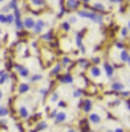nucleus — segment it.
Returning a JSON list of instances; mask_svg holds the SVG:
<instances>
[{
	"mask_svg": "<svg viewBox=\"0 0 130 132\" xmlns=\"http://www.w3.org/2000/svg\"><path fill=\"white\" fill-rule=\"evenodd\" d=\"M109 87H110V93H114L115 96H118L121 91H124V90H126V85H124L121 80H118V79H114V80H112V84H110Z\"/></svg>",
	"mask_w": 130,
	"mask_h": 132,
	"instance_id": "nucleus-12",
	"label": "nucleus"
},
{
	"mask_svg": "<svg viewBox=\"0 0 130 132\" xmlns=\"http://www.w3.org/2000/svg\"><path fill=\"white\" fill-rule=\"evenodd\" d=\"M64 132H80V131H77V129L73 128V126H68V128H65L64 129Z\"/></svg>",
	"mask_w": 130,
	"mask_h": 132,
	"instance_id": "nucleus-45",
	"label": "nucleus"
},
{
	"mask_svg": "<svg viewBox=\"0 0 130 132\" xmlns=\"http://www.w3.org/2000/svg\"><path fill=\"white\" fill-rule=\"evenodd\" d=\"M47 26H50L49 21H45V20H42V18H36V23H35V27H33L32 34L39 37L41 34H44V29H45Z\"/></svg>",
	"mask_w": 130,
	"mask_h": 132,
	"instance_id": "nucleus-9",
	"label": "nucleus"
},
{
	"mask_svg": "<svg viewBox=\"0 0 130 132\" xmlns=\"http://www.w3.org/2000/svg\"><path fill=\"white\" fill-rule=\"evenodd\" d=\"M3 2H5V0H0V5H2V3H3Z\"/></svg>",
	"mask_w": 130,
	"mask_h": 132,
	"instance_id": "nucleus-58",
	"label": "nucleus"
},
{
	"mask_svg": "<svg viewBox=\"0 0 130 132\" xmlns=\"http://www.w3.org/2000/svg\"><path fill=\"white\" fill-rule=\"evenodd\" d=\"M129 59H130V50L129 49L119 50V61H121V64H127Z\"/></svg>",
	"mask_w": 130,
	"mask_h": 132,
	"instance_id": "nucleus-26",
	"label": "nucleus"
},
{
	"mask_svg": "<svg viewBox=\"0 0 130 132\" xmlns=\"http://www.w3.org/2000/svg\"><path fill=\"white\" fill-rule=\"evenodd\" d=\"M104 132H115V131H114V129H106Z\"/></svg>",
	"mask_w": 130,
	"mask_h": 132,
	"instance_id": "nucleus-54",
	"label": "nucleus"
},
{
	"mask_svg": "<svg viewBox=\"0 0 130 132\" xmlns=\"http://www.w3.org/2000/svg\"><path fill=\"white\" fill-rule=\"evenodd\" d=\"M0 24L6 26V14L5 12H0Z\"/></svg>",
	"mask_w": 130,
	"mask_h": 132,
	"instance_id": "nucleus-42",
	"label": "nucleus"
},
{
	"mask_svg": "<svg viewBox=\"0 0 130 132\" xmlns=\"http://www.w3.org/2000/svg\"><path fill=\"white\" fill-rule=\"evenodd\" d=\"M127 27H129V29H130V20H129V23H127Z\"/></svg>",
	"mask_w": 130,
	"mask_h": 132,
	"instance_id": "nucleus-55",
	"label": "nucleus"
},
{
	"mask_svg": "<svg viewBox=\"0 0 130 132\" xmlns=\"http://www.w3.org/2000/svg\"><path fill=\"white\" fill-rule=\"evenodd\" d=\"M59 62H61V65L64 67L65 71H70L71 68H74V67H76V61H74L70 55H64V56L59 59Z\"/></svg>",
	"mask_w": 130,
	"mask_h": 132,
	"instance_id": "nucleus-8",
	"label": "nucleus"
},
{
	"mask_svg": "<svg viewBox=\"0 0 130 132\" xmlns=\"http://www.w3.org/2000/svg\"><path fill=\"white\" fill-rule=\"evenodd\" d=\"M119 34H121V38L126 40V38H129L130 37V29L127 26H123L121 29H119Z\"/></svg>",
	"mask_w": 130,
	"mask_h": 132,
	"instance_id": "nucleus-31",
	"label": "nucleus"
},
{
	"mask_svg": "<svg viewBox=\"0 0 130 132\" xmlns=\"http://www.w3.org/2000/svg\"><path fill=\"white\" fill-rule=\"evenodd\" d=\"M101 75H103V71H101V67L100 65H91L89 67V70L86 71V76L89 78V80H100L101 79Z\"/></svg>",
	"mask_w": 130,
	"mask_h": 132,
	"instance_id": "nucleus-5",
	"label": "nucleus"
},
{
	"mask_svg": "<svg viewBox=\"0 0 130 132\" xmlns=\"http://www.w3.org/2000/svg\"><path fill=\"white\" fill-rule=\"evenodd\" d=\"M114 131H115V132H126V131H124V129H123V128H115Z\"/></svg>",
	"mask_w": 130,
	"mask_h": 132,
	"instance_id": "nucleus-51",
	"label": "nucleus"
},
{
	"mask_svg": "<svg viewBox=\"0 0 130 132\" xmlns=\"http://www.w3.org/2000/svg\"><path fill=\"white\" fill-rule=\"evenodd\" d=\"M8 5H9L11 11H15V9H18V6H20V0H11Z\"/></svg>",
	"mask_w": 130,
	"mask_h": 132,
	"instance_id": "nucleus-36",
	"label": "nucleus"
},
{
	"mask_svg": "<svg viewBox=\"0 0 130 132\" xmlns=\"http://www.w3.org/2000/svg\"><path fill=\"white\" fill-rule=\"evenodd\" d=\"M109 3H112V5H121L123 3V0H107Z\"/></svg>",
	"mask_w": 130,
	"mask_h": 132,
	"instance_id": "nucleus-48",
	"label": "nucleus"
},
{
	"mask_svg": "<svg viewBox=\"0 0 130 132\" xmlns=\"http://www.w3.org/2000/svg\"><path fill=\"white\" fill-rule=\"evenodd\" d=\"M126 108H127V111H130V99H126Z\"/></svg>",
	"mask_w": 130,
	"mask_h": 132,
	"instance_id": "nucleus-49",
	"label": "nucleus"
},
{
	"mask_svg": "<svg viewBox=\"0 0 130 132\" xmlns=\"http://www.w3.org/2000/svg\"><path fill=\"white\" fill-rule=\"evenodd\" d=\"M58 108H59V109H61V108H67V102H65V100H59V102H58Z\"/></svg>",
	"mask_w": 130,
	"mask_h": 132,
	"instance_id": "nucleus-46",
	"label": "nucleus"
},
{
	"mask_svg": "<svg viewBox=\"0 0 130 132\" xmlns=\"http://www.w3.org/2000/svg\"><path fill=\"white\" fill-rule=\"evenodd\" d=\"M27 11L33 15H39L41 12H44L49 6H47V0H29L26 5Z\"/></svg>",
	"mask_w": 130,
	"mask_h": 132,
	"instance_id": "nucleus-1",
	"label": "nucleus"
},
{
	"mask_svg": "<svg viewBox=\"0 0 130 132\" xmlns=\"http://www.w3.org/2000/svg\"><path fill=\"white\" fill-rule=\"evenodd\" d=\"M14 64H15V62H14L12 59L9 58V59H8V61L5 62V68H6L8 71H11V70H12V68H14Z\"/></svg>",
	"mask_w": 130,
	"mask_h": 132,
	"instance_id": "nucleus-37",
	"label": "nucleus"
},
{
	"mask_svg": "<svg viewBox=\"0 0 130 132\" xmlns=\"http://www.w3.org/2000/svg\"><path fill=\"white\" fill-rule=\"evenodd\" d=\"M41 117H42V112H36V114L30 116L29 121H30V123H36V121H39V119H41Z\"/></svg>",
	"mask_w": 130,
	"mask_h": 132,
	"instance_id": "nucleus-35",
	"label": "nucleus"
},
{
	"mask_svg": "<svg viewBox=\"0 0 130 132\" xmlns=\"http://www.w3.org/2000/svg\"><path fill=\"white\" fill-rule=\"evenodd\" d=\"M118 96H119V97H124V99H130V91L124 90V91H121V93H119Z\"/></svg>",
	"mask_w": 130,
	"mask_h": 132,
	"instance_id": "nucleus-43",
	"label": "nucleus"
},
{
	"mask_svg": "<svg viewBox=\"0 0 130 132\" xmlns=\"http://www.w3.org/2000/svg\"><path fill=\"white\" fill-rule=\"evenodd\" d=\"M100 62H103L100 56H94V58H91V64H92V65H98Z\"/></svg>",
	"mask_w": 130,
	"mask_h": 132,
	"instance_id": "nucleus-40",
	"label": "nucleus"
},
{
	"mask_svg": "<svg viewBox=\"0 0 130 132\" xmlns=\"http://www.w3.org/2000/svg\"><path fill=\"white\" fill-rule=\"evenodd\" d=\"M14 126H15V129H17L18 132H24V128H23L21 123H14Z\"/></svg>",
	"mask_w": 130,
	"mask_h": 132,
	"instance_id": "nucleus-44",
	"label": "nucleus"
},
{
	"mask_svg": "<svg viewBox=\"0 0 130 132\" xmlns=\"http://www.w3.org/2000/svg\"><path fill=\"white\" fill-rule=\"evenodd\" d=\"M11 80H12V73L8 71V70H3V73L0 76V85H5V84H8Z\"/></svg>",
	"mask_w": 130,
	"mask_h": 132,
	"instance_id": "nucleus-25",
	"label": "nucleus"
},
{
	"mask_svg": "<svg viewBox=\"0 0 130 132\" xmlns=\"http://www.w3.org/2000/svg\"><path fill=\"white\" fill-rule=\"evenodd\" d=\"M86 117H88V120L91 121L92 126H100L101 121H103V116H100L98 112H94V111H92L91 114H88Z\"/></svg>",
	"mask_w": 130,
	"mask_h": 132,
	"instance_id": "nucleus-15",
	"label": "nucleus"
},
{
	"mask_svg": "<svg viewBox=\"0 0 130 132\" xmlns=\"http://www.w3.org/2000/svg\"><path fill=\"white\" fill-rule=\"evenodd\" d=\"M56 80L59 84H62V85H73L74 84V75L71 71H65V73H61L56 78Z\"/></svg>",
	"mask_w": 130,
	"mask_h": 132,
	"instance_id": "nucleus-7",
	"label": "nucleus"
},
{
	"mask_svg": "<svg viewBox=\"0 0 130 132\" xmlns=\"http://www.w3.org/2000/svg\"><path fill=\"white\" fill-rule=\"evenodd\" d=\"M59 111H61V109H59V108H54V109H53V111H50V112H49V117H50V119H56V116H58V114H59Z\"/></svg>",
	"mask_w": 130,
	"mask_h": 132,
	"instance_id": "nucleus-39",
	"label": "nucleus"
},
{
	"mask_svg": "<svg viewBox=\"0 0 130 132\" xmlns=\"http://www.w3.org/2000/svg\"><path fill=\"white\" fill-rule=\"evenodd\" d=\"M14 70H15L17 75H18L20 78H23V79H29V78H30V70H29V67L23 65L21 62H15V64H14Z\"/></svg>",
	"mask_w": 130,
	"mask_h": 132,
	"instance_id": "nucleus-6",
	"label": "nucleus"
},
{
	"mask_svg": "<svg viewBox=\"0 0 130 132\" xmlns=\"http://www.w3.org/2000/svg\"><path fill=\"white\" fill-rule=\"evenodd\" d=\"M61 73H64V67L61 65V62L58 61V62H53V65L50 67V71H49V75H50V78L53 79H56Z\"/></svg>",
	"mask_w": 130,
	"mask_h": 132,
	"instance_id": "nucleus-13",
	"label": "nucleus"
},
{
	"mask_svg": "<svg viewBox=\"0 0 130 132\" xmlns=\"http://www.w3.org/2000/svg\"><path fill=\"white\" fill-rule=\"evenodd\" d=\"M3 35H5V34H2V30H0V46H2V43H3Z\"/></svg>",
	"mask_w": 130,
	"mask_h": 132,
	"instance_id": "nucleus-53",
	"label": "nucleus"
},
{
	"mask_svg": "<svg viewBox=\"0 0 130 132\" xmlns=\"http://www.w3.org/2000/svg\"><path fill=\"white\" fill-rule=\"evenodd\" d=\"M14 23H15V15H14V12L6 14V26H14Z\"/></svg>",
	"mask_w": 130,
	"mask_h": 132,
	"instance_id": "nucleus-32",
	"label": "nucleus"
},
{
	"mask_svg": "<svg viewBox=\"0 0 130 132\" xmlns=\"http://www.w3.org/2000/svg\"><path fill=\"white\" fill-rule=\"evenodd\" d=\"M114 46L117 47L118 50H124V49H127V47H126V43H124V40H117L115 43H114Z\"/></svg>",
	"mask_w": 130,
	"mask_h": 132,
	"instance_id": "nucleus-33",
	"label": "nucleus"
},
{
	"mask_svg": "<svg viewBox=\"0 0 130 132\" xmlns=\"http://www.w3.org/2000/svg\"><path fill=\"white\" fill-rule=\"evenodd\" d=\"M79 109L85 114V116H88V114H91L92 112V108H94V102H92L91 97H83V99H79Z\"/></svg>",
	"mask_w": 130,
	"mask_h": 132,
	"instance_id": "nucleus-2",
	"label": "nucleus"
},
{
	"mask_svg": "<svg viewBox=\"0 0 130 132\" xmlns=\"http://www.w3.org/2000/svg\"><path fill=\"white\" fill-rule=\"evenodd\" d=\"M127 3H130V0H127Z\"/></svg>",
	"mask_w": 130,
	"mask_h": 132,
	"instance_id": "nucleus-59",
	"label": "nucleus"
},
{
	"mask_svg": "<svg viewBox=\"0 0 130 132\" xmlns=\"http://www.w3.org/2000/svg\"><path fill=\"white\" fill-rule=\"evenodd\" d=\"M2 73H3V70H2V68H0V76H2Z\"/></svg>",
	"mask_w": 130,
	"mask_h": 132,
	"instance_id": "nucleus-56",
	"label": "nucleus"
},
{
	"mask_svg": "<svg viewBox=\"0 0 130 132\" xmlns=\"http://www.w3.org/2000/svg\"><path fill=\"white\" fill-rule=\"evenodd\" d=\"M121 103H123V99H119V96H118L117 99H114V100L109 102V106H110V108H117V106H119Z\"/></svg>",
	"mask_w": 130,
	"mask_h": 132,
	"instance_id": "nucleus-34",
	"label": "nucleus"
},
{
	"mask_svg": "<svg viewBox=\"0 0 130 132\" xmlns=\"http://www.w3.org/2000/svg\"><path fill=\"white\" fill-rule=\"evenodd\" d=\"M39 40H41V41H45V43H52V41L54 40V30H53V29H50L49 32L41 34V35H39Z\"/></svg>",
	"mask_w": 130,
	"mask_h": 132,
	"instance_id": "nucleus-23",
	"label": "nucleus"
},
{
	"mask_svg": "<svg viewBox=\"0 0 130 132\" xmlns=\"http://www.w3.org/2000/svg\"><path fill=\"white\" fill-rule=\"evenodd\" d=\"M0 126H2V128H6V126H8V120L6 119H0Z\"/></svg>",
	"mask_w": 130,
	"mask_h": 132,
	"instance_id": "nucleus-47",
	"label": "nucleus"
},
{
	"mask_svg": "<svg viewBox=\"0 0 130 132\" xmlns=\"http://www.w3.org/2000/svg\"><path fill=\"white\" fill-rule=\"evenodd\" d=\"M30 85H32L30 82H21V84H18V87H17V94L23 96V94L30 93V90H32V87H30Z\"/></svg>",
	"mask_w": 130,
	"mask_h": 132,
	"instance_id": "nucleus-18",
	"label": "nucleus"
},
{
	"mask_svg": "<svg viewBox=\"0 0 130 132\" xmlns=\"http://www.w3.org/2000/svg\"><path fill=\"white\" fill-rule=\"evenodd\" d=\"M71 23L68 21V20H64V21H61V24H59V29L62 30V32H65V34H68V32H71Z\"/></svg>",
	"mask_w": 130,
	"mask_h": 132,
	"instance_id": "nucleus-27",
	"label": "nucleus"
},
{
	"mask_svg": "<svg viewBox=\"0 0 130 132\" xmlns=\"http://www.w3.org/2000/svg\"><path fill=\"white\" fill-rule=\"evenodd\" d=\"M68 120V114L65 112V111H59V114L56 116V119H54V125H64L65 121Z\"/></svg>",
	"mask_w": 130,
	"mask_h": 132,
	"instance_id": "nucleus-24",
	"label": "nucleus"
},
{
	"mask_svg": "<svg viewBox=\"0 0 130 132\" xmlns=\"http://www.w3.org/2000/svg\"><path fill=\"white\" fill-rule=\"evenodd\" d=\"M91 9L95 12H101V14H107V8L104 6L103 2H94L91 5Z\"/></svg>",
	"mask_w": 130,
	"mask_h": 132,
	"instance_id": "nucleus-20",
	"label": "nucleus"
},
{
	"mask_svg": "<svg viewBox=\"0 0 130 132\" xmlns=\"http://www.w3.org/2000/svg\"><path fill=\"white\" fill-rule=\"evenodd\" d=\"M91 2H92V0H82V3H83V5H91Z\"/></svg>",
	"mask_w": 130,
	"mask_h": 132,
	"instance_id": "nucleus-50",
	"label": "nucleus"
},
{
	"mask_svg": "<svg viewBox=\"0 0 130 132\" xmlns=\"http://www.w3.org/2000/svg\"><path fill=\"white\" fill-rule=\"evenodd\" d=\"M14 29H15V32H17V30H24V21H23V18L15 20V23H14Z\"/></svg>",
	"mask_w": 130,
	"mask_h": 132,
	"instance_id": "nucleus-30",
	"label": "nucleus"
},
{
	"mask_svg": "<svg viewBox=\"0 0 130 132\" xmlns=\"http://www.w3.org/2000/svg\"><path fill=\"white\" fill-rule=\"evenodd\" d=\"M12 114V109L9 105H0V119H8Z\"/></svg>",
	"mask_w": 130,
	"mask_h": 132,
	"instance_id": "nucleus-22",
	"label": "nucleus"
},
{
	"mask_svg": "<svg viewBox=\"0 0 130 132\" xmlns=\"http://www.w3.org/2000/svg\"><path fill=\"white\" fill-rule=\"evenodd\" d=\"M0 64H2V61H0Z\"/></svg>",
	"mask_w": 130,
	"mask_h": 132,
	"instance_id": "nucleus-60",
	"label": "nucleus"
},
{
	"mask_svg": "<svg viewBox=\"0 0 130 132\" xmlns=\"http://www.w3.org/2000/svg\"><path fill=\"white\" fill-rule=\"evenodd\" d=\"M127 65H129V68H130V59H129V62H127Z\"/></svg>",
	"mask_w": 130,
	"mask_h": 132,
	"instance_id": "nucleus-57",
	"label": "nucleus"
},
{
	"mask_svg": "<svg viewBox=\"0 0 130 132\" xmlns=\"http://www.w3.org/2000/svg\"><path fill=\"white\" fill-rule=\"evenodd\" d=\"M101 67H103V71H104V75H106V78L107 79H110V80H114L115 78V70H117V65L115 64H112L110 61H103L101 62Z\"/></svg>",
	"mask_w": 130,
	"mask_h": 132,
	"instance_id": "nucleus-4",
	"label": "nucleus"
},
{
	"mask_svg": "<svg viewBox=\"0 0 130 132\" xmlns=\"http://www.w3.org/2000/svg\"><path fill=\"white\" fill-rule=\"evenodd\" d=\"M62 6L68 12H77L83 6V3H82V0H62Z\"/></svg>",
	"mask_w": 130,
	"mask_h": 132,
	"instance_id": "nucleus-3",
	"label": "nucleus"
},
{
	"mask_svg": "<svg viewBox=\"0 0 130 132\" xmlns=\"http://www.w3.org/2000/svg\"><path fill=\"white\" fill-rule=\"evenodd\" d=\"M3 96H5V94H3V90H2V88H0V102H2V100H3Z\"/></svg>",
	"mask_w": 130,
	"mask_h": 132,
	"instance_id": "nucleus-52",
	"label": "nucleus"
},
{
	"mask_svg": "<svg viewBox=\"0 0 130 132\" xmlns=\"http://www.w3.org/2000/svg\"><path fill=\"white\" fill-rule=\"evenodd\" d=\"M77 18H79V15H77V14H76V15H74V14H71V15H70V17H68L67 20H68V21H70V23H71V24L74 26V24L77 23Z\"/></svg>",
	"mask_w": 130,
	"mask_h": 132,
	"instance_id": "nucleus-38",
	"label": "nucleus"
},
{
	"mask_svg": "<svg viewBox=\"0 0 130 132\" xmlns=\"http://www.w3.org/2000/svg\"><path fill=\"white\" fill-rule=\"evenodd\" d=\"M49 100H50V103H58V102L61 100V96H59V93L56 91V90H53V91L49 94Z\"/></svg>",
	"mask_w": 130,
	"mask_h": 132,
	"instance_id": "nucleus-28",
	"label": "nucleus"
},
{
	"mask_svg": "<svg viewBox=\"0 0 130 132\" xmlns=\"http://www.w3.org/2000/svg\"><path fill=\"white\" fill-rule=\"evenodd\" d=\"M86 34V29H83V30H79L76 32V35H74V46L77 47V49H82L83 47V35Z\"/></svg>",
	"mask_w": 130,
	"mask_h": 132,
	"instance_id": "nucleus-17",
	"label": "nucleus"
},
{
	"mask_svg": "<svg viewBox=\"0 0 130 132\" xmlns=\"http://www.w3.org/2000/svg\"><path fill=\"white\" fill-rule=\"evenodd\" d=\"M14 15H15V20H20V18H23V15H21V9L18 8V9H15V11H12Z\"/></svg>",
	"mask_w": 130,
	"mask_h": 132,
	"instance_id": "nucleus-41",
	"label": "nucleus"
},
{
	"mask_svg": "<svg viewBox=\"0 0 130 132\" xmlns=\"http://www.w3.org/2000/svg\"><path fill=\"white\" fill-rule=\"evenodd\" d=\"M41 80H44V76H42L41 73H33V75H30V78H29V82H30V84H36V82H41Z\"/></svg>",
	"mask_w": 130,
	"mask_h": 132,
	"instance_id": "nucleus-29",
	"label": "nucleus"
},
{
	"mask_svg": "<svg viewBox=\"0 0 130 132\" xmlns=\"http://www.w3.org/2000/svg\"><path fill=\"white\" fill-rule=\"evenodd\" d=\"M23 21H24V29L32 32L35 27V23H36V18L33 15H26V17H23Z\"/></svg>",
	"mask_w": 130,
	"mask_h": 132,
	"instance_id": "nucleus-16",
	"label": "nucleus"
},
{
	"mask_svg": "<svg viewBox=\"0 0 130 132\" xmlns=\"http://www.w3.org/2000/svg\"><path fill=\"white\" fill-rule=\"evenodd\" d=\"M45 129H49V123L45 120H39V121L35 123V128L30 129V132H41V131H45Z\"/></svg>",
	"mask_w": 130,
	"mask_h": 132,
	"instance_id": "nucleus-21",
	"label": "nucleus"
},
{
	"mask_svg": "<svg viewBox=\"0 0 130 132\" xmlns=\"http://www.w3.org/2000/svg\"><path fill=\"white\" fill-rule=\"evenodd\" d=\"M91 65H92L91 59H86V58H77V59H76V67H77L82 73H86Z\"/></svg>",
	"mask_w": 130,
	"mask_h": 132,
	"instance_id": "nucleus-10",
	"label": "nucleus"
},
{
	"mask_svg": "<svg viewBox=\"0 0 130 132\" xmlns=\"http://www.w3.org/2000/svg\"><path fill=\"white\" fill-rule=\"evenodd\" d=\"M32 111H30V108H27L26 105H20L18 106V109H17V117L20 120H29L30 119V114Z\"/></svg>",
	"mask_w": 130,
	"mask_h": 132,
	"instance_id": "nucleus-11",
	"label": "nucleus"
},
{
	"mask_svg": "<svg viewBox=\"0 0 130 132\" xmlns=\"http://www.w3.org/2000/svg\"><path fill=\"white\" fill-rule=\"evenodd\" d=\"M77 126H79V131L80 132H95V131H92L91 129V121L88 120V117L79 120Z\"/></svg>",
	"mask_w": 130,
	"mask_h": 132,
	"instance_id": "nucleus-14",
	"label": "nucleus"
},
{
	"mask_svg": "<svg viewBox=\"0 0 130 132\" xmlns=\"http://www.w3.org/2000/svg\"><path fill=\"white\" fill-rule=\"evenodd\" d=\"M73 99H83V97H88V93L86 88H80V87H74V90L71 93Z\"/></svg>",
	"mask_w": 130,
	"mask_h": 132,
	"instance_id": "nucleus-19",
	"label": "nucleus"
}]
</instances>
